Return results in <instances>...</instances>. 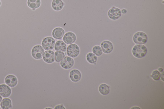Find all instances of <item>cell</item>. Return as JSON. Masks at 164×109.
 Returning a JSON list of instances; mask_svg holds the SVG:
<instances>
[{
  "label": "cell",
  "mask_w": 164,
  "mask_h": 109,
  "mask_svg": "<svg viewBox=\"0 0 164 109\" xmlns=\"http://www.w3.org/2000/svg\"><path fill=\"white\" fill-rule=\"evenodd\" d=\"M147 52V49L146 47L141 44L135 45L132 50L133 55L137 58H142L144 57Z\"/></svg>",
  "instance_id": "1"
},
{
  "label": "cell",
  "mask_w": 164,
  "mask_h": 109,
  "mask_svg": "<svg viewBox=\"0 0 164 109\" xmlns=\"http://www.w3.org/2000/svg\"><path fill=\"white\" fill-rule=\"evenodd\" d=\"M147 39L146 34L140 32L135 33L133 37L134 42L138 44H145L147 42Z\"/></svg>",
  "instance_id": "2"
},
{
  "label": "cell",
  "mask_w": 164,
  "mask_h": 109,
  "mask_svg": "<svg viewBox=\"0 0 164 109\" xmlns=\"http://www.w3.org/2000/svg\"><path fill=\"white\" fill-rule=\"evenodd\" d=\"M44 49L40 45H37L34 46L32 50V55L34 59L39 60L42 59L44 52Z\"/></svg>",
  "instance_id": "3"
},
{
  "label": "cell",
  "mask_w": 164,
  "mask_h": 109,
  "mask_svg": "<svg viewBox=\"0 0 164 109\" xmlns=\"http://www.w3.org/2000/svg\"><path fill=\"white\" fill-rule=\"evenodd\" d=\"M79 48L75 44H71L67 48V55L71 57L74 58L77 57L79 55Z\"/></svg>",
  "instance_id": "4"
},
{
  "label": "cell",
  "mask_w": 164,
  "mask_h": 109,
  "mask_svg": "<svg viewBox=\"0 0 164 109\" xmlns=\"http://www.w3.org/2000/svg\"><path fill=\"white\" fill-rule=\"evenodd\" d=\"M55 40L53 37H49L44 38L43 41L42 45L46 50L53 49L55 45Z\"/></svg>",
  "instance_id": "5"
},
{
  "label": "cell",
  "mask_w": 164,
  "mask_h": 109,
  "mask_svg": "<svg viewBox=\"0 0 164 109\" xmlns=\"http://www.w3.org/2000/svg\"><path fill=\"white\" fill-rule=\"evenodd\" d=\"M108 16L110 19L115 20L119 19L121 15L120 10L118 8L113 7L108 12Z\"/></svg>",
  "instance_id": "6"
},
{
  "label": "cell",
  "mask_w": 164,
  "mask_h": 109,
  "mask_svg": "<svg viewBox=\"0 0 164 109\" xmlns=\"http://www.w3.org/2000/svg\"><path fill=\"white\" fill-rule=\"evenodd\" d=\"M74 61L71 57H64L61 61L60 65L62 67L65 69H71L74 66Z\"/></svg>",
  "instance_id": "7"
},
{
  "label": "cell",
  "mask_w": 164,
  "mask_h": 109,
  "mask_svg": "<svg viewBox=\"0 0 164 109\" xmlns=\"http://www.w3.org/2000/svg\"><path fill=\"white\" fill-rule=\"evenodd\" d=\"M43 59L46 63H52L55 61V54L54 52L51 50H47L44 52Z\"/></svg>",
  "instance_id": "8"
},
{
  "label": "cell",
  "mask_w": 164,
  "mask_h": 109,
  "mask_svg": "<svg viewBox=\"0 0 164 109\" xmlns=\"http://www.w3.org/2000/svg\"><path fill=\"white\" fill-rule=\"evenodd\" d=\"M5 83L9 87H16L18 83V80L16 76L13 75L7 76L5 79Z\"/></svg>",
  "instance_id": "9"
},
{
  "label": "cell",
  "mask_w": 164,
  "mask_h": 109,
  "mask_svg": "<svg viewBox=\"0 0 164 109\" xmlns=\"http://www.w3.org/2000/svg\"><path fill=\"white\" fill-rule=\"evenodd\" d=\"M76 35L73 32H68L64 35L63 40L64 42L67 44H71L76 41Z\"/></svg>",
  "instance_id": "10"
},
{
  "label": "cell",
  "mask_w": 164,
  "mask_h": 109,
  "mask_svg": "<svg viewBox=\"0 0 164 109\" xmlns=\"http://www.w3.org/2000/svg\"><path fill=\"white\" fill-rule=\"evenodd\" d=\"M101 46L103 52L105 53H110L113 49V45L109 41L106 40L103 42Z\"/></svg>",
  "instance_id": "11"
},
{
  "label": "cell",
  "mask_w": 164,
  "mask_h": 109,
  "mask_svg": "<svg viewBox=\"0 0 164 109\" xmlns=\"http://www.w3.org/2000/svg\"><path fill=\"white\" fill-rule=\"evenodd\" d=\"M11 94V90L8 86L5 84L0 85V95L4 98L8 97Z\"/></svg>",
  "instance_id": "12"
},
{
  "label": "cell",
  "mask_w": 164,
  "mask_h": 109,
  "mask_svg": "<svg viewBox=\"0 0 164 109\" xmlns=\"http://www.w3.org/2000/svg\"><path fill=\"white\" fill-rule=\"evenodd\" d=\"M65 34L64 30L60 27L54 29L52 32L53 37L56 39H61Z\"/></svg>",
  "instance_id": "13"
},
{
  "label": "cell",
  "mask_w": 164,
  "mask_h": 109,
  "mask_svg": "<svg viewBox=\"0 0 164 109\" xmlns=\"http://www.w3.org/2000/svg\"><path fill=\"white\" fill-rule=\"evenodd\" d=\"M70 77L73 82H78L81 79V74L78 70L74 69L71 71L70 73Z\"/></svg>",
  "instance_id": "14"
},
{
  "label": "cell",
  "mask_w": 164,
  "mask_h": 109,
  "mask_svg": "<svg viewBox=\"0 0 164 109\" xmlns=\"http://www.w3.org/2000/svg\"><path fill=\"white\" fill-rule=\"evenodd\" d=\"M51 5L54 10L59 11L62 9L64 5V3L62 0H53Z\"/></svg>",
  "instance_id": "15"
},
{
  "label": "cell",
  "mask_w": 164,
  "mask_h": 109,
  "mask_svg": "<svg viewBox=\"0 0 164 109\" xmlns=\"http://www.w3.org/2000/svg\"><path fill=\"white\" fill-rule=\"evenodd\" d=\"M41 4L40 0H27V5L29 8L33 9H35L39 8Z\"/></svg>",
  "instance_id": "16"
},
{
  "label": "cell",
  "mask_w": 164,
  "mask_h": 109,
  "mask_svg": "<svg viewBox=\"0 0 164 109\" xmlns=\"http://www.w3.org/2000/svg\"><path fill=\"white\" fill-rule=\"evenodd\" d=\"M54 49L57 51L65 52L67 50V46L62 41H58L54 45Z\"/></svg>",
  "instance_id": "17"
},
{
  "label": "cell",
  "mask_w": 164,
  "mask_h": 109,
  "mask_svg": "<svg viewBox=\"0 0 164 109\" xmlns=\"http://www.w3.org/2000/svg\"><path fill=\"white\" fill-rule=\"evenodd\" d=\"M12 105V102L8 98L4 99L1 103V107L3 109H9L11 107Z\"/></svg>",
  "instance_id": "18"
},
{
  "label": "cell",
  "mask_w": 164,
  "mask_h": 109,
  "mask_svg": "<svg viewBox=\"0 0 164 109\" xmlns=\"http://www.w3.org/2000/svg\"><path fill=\"white\" fill-rule=\"evenodd\" d=\"M87 61L90 63L94 64L97 62V57L95 54L92 52L88 53L86 57Z\"/></svg>",
  "instance_id": "19"
},
{
  "label": "cell",
  "mask_w": 164,
  "mask_h": 109,
  "mask_svg": "<svg viewBox=\"0 0 164 109\" xmlns=\"http://www.w3.org/2000/svg\"><path fill=\"white\" fill-rule=\"evenodd\" d=\"M99 90L100 93L103 95H106L110 92L109 87L106 84L100 85L99 88Z\"/></svg>",
  "instance_id": "20"
},
{
  "label": "cell",
  "mask_w": 164,
  "mask_h": 109,
  "mask_svg": "<svg viewBox=\"0 0 164 109\" xmlns=\"http://www.w3.org/2000/svg\"><path fill=\"white\" fill-rule=\"evenodd\" d=\"M55 56V60L57 62H59L65 57L64 52L61 51H57L54 53Z\"/></svg>",
  "instance_id": "21"
},
{
  "label": "cell",
  "mask_w": 164,
  "mask_h": 109,
  "mask_svg": "<svg viewBox=\"0 0 164 109\" xmlns=\"http://www.w3.org/2000/svg\"><path fill=\"white\" fill-rule=\"evenodd\" d=\"M92 51L95 55L98 56H101L103 53V51L102 48L99 46H96L94 47L93 48Z\"/></svg>",
  "instance_id": "22"
},
{
  "label": "cell",
  "mask_w": 164,
  "mask_h": 109,
  "mask_svg": "<svg viewBox=\"0 0 164 109\" xmlns=\"http://www.w3.org/2000/svg\"><path fill=\"white\" fill-rule=\"evenodd\" d=\"M151 77L154 80L156 81L160 79L161 74L158 71L155 70L153 72Z\"/></svg>",
  "instance_id": "23"
},
{
  "label": "cell",
  "mask_w": 164,
  "mask_h": 109,
  "mask_svg": "<svg viewBox=\"0 0 164 109\" xmlns=\"http://www.w3.org/2000/svg\"><path fill=\"white\" fill-rule=\"evenodd\" d=\"M55 109H66L65 107L62 105H59L57 106L54 108Z\"/></svg>",
  "instance_id": "24"
},
{
  "label": "cell",
  "mask_w": 164,
  "mask_h": 109,
  "mask_svg": "<svg viewBox=\"0 0 164 109\" xmlns=\"http://www.w3.org/2000/svg\"><path fill=\"white\" fill-rule=\"evenodd\" d=\"M121 13L123 14H126L127 12V10L125 9H123L121 11Z\"/></svg>",
  "instance_id": "25"
},
{
  "label": "cell",
  "mask_w": 164,
  "mask_h": 109,
  "mask_svg": "<svg viewBox=\"0 0 164 109\" xmlns=\"http://www.w3.org/2000/svg\"><path fill=\"white\" fill-rule=\"evenodd\" d=\"M158 70L160 72H163V69L161 67H159L158 69Z\"/></svg>",
  "instance_id": "26"
},
{
  "label": "cell",
  "mask_w": 164,
  "mask_h": 109,
  "mask_svg": "<svg viewBox=\"0 0 164 109\" xmlns=\"http://www.w3.org/2000/svg\"><path fill=\"white\" fill-rule=\"evenodd\" d=\"M3 100L2 97L1 96V95H0V103H1Z\"/></svg>",
  "instance_id": "27"
},
{
  "label": "cell",
  "mask_w": 164,
  "mask_h": 109,
  "mask_svg": "<svg viewBox=\"0 0 164 109\" xmlns=\"http://www.w3.org/2000/svg\"><path fill=\"white\" fill-rule=\"evenodd\" d=\"M1 5H2V2L1 0H0V7H1Z\"/></svg>",
  "instance_id": "28"
},
{
  "label": "cell",
  "mask_w": 164,
  "mask_h": 109,
  "mask_svg": "<svg viewBox=\"0 0 164 109\" xmlns=\"http://www.w3.org/2000/svg\"><path fill=\"white\" fill-rule=\"evenodd\" d=\"M1 107H0V109H1Z\"/></svg>",
  "instance_id": "29"
}]
</instances>
